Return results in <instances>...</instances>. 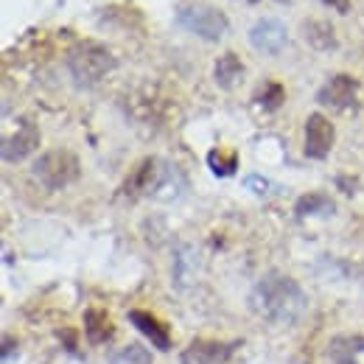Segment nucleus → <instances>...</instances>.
Returning a JSON list of instances; mask_svg holds the SVG:
<instances>
[{
    "mask_svg": "<svg viewBox=\"0 0 364 364\" xmlns=\"http://www.w3.org/2000/svg\"><path fill=\"white\" fill-rule=\"evenodd\" d=\"M277 3H286V0H277Z\"/></svg>",
    "mask_w": 364,
    "mask_h": 364,
    "instance_id": "4be33fe9",
    "label": "nucleus"
},
{
    "mask_svg": "<svg viewBox=\"0 0 364 364\" xmlns=\"http://www.w3.org/2000/svg\"><path fill=\"white\" fill-rule=\"evenodd\" d=\"M180 26L185 31L202 37V40H222L225 31H228V17L219 11V9H210V6H188L177 14Z\"/></svg>",
    "mask_w": 364,
    "mask_h": 364,
    "instance_id": "20e7f679",
    "label": "nucleus"
},
{
    "mask_svg": "<svg viewBox=\"0 0 364 364\" xmlns=\"http://www.w3.org/2000/svg\"><path fill=\"white\" fill-rule=\"evenodd\" d=\"M333 137H336L333 124L322 112H311L309 121H306V146H303L306 157L325 160L331 154V149H333Z\"/></svg>",
    "mask_w": 364,
    "mask_h": 364,
    "instance_id": "39448f33",
    "label": "nucleus"
},
{
    "mask_svg": "<svg viewBox=\"0 0 364 364\" xmlns=\"http://www.w3.org/2000/svg\"><path fill=\"white\" fill-rule=\"evenodd\" d=\"M115 333V325L104 309H87L85 311V336L90 345H104Z\"/></svg>",
    "mask_w": 364,
    "mask_h": 364,
    "instance_id": "ddd939ff",
    "label": "nucleus"
},
{
    "mask_svg": "<svg viewBox=\"0 0 364 364\" xmlns=\"http://www.w3.org/2000/svg\"><path fill=\"white\" fill-rule=\"evenodd\" d=\"M208 166H210V171L216 174V177H230V174H235V168H238V151H225V149H213L210 154H208Z\"/></svg>",
    "mask_w": 364,
    "mask_h": 364,
    "instance_id": "dca6fc26",
    "label": "nucleus"
},
{
    "mask_svg": "<svg viewBox=\"0 0 364 364\" xmlns=\"http://www.w3.org/2000/svg\"><path fill=\"white\" fill-rule=\"evenodd\" d=\"M255 101H258L264 109L274 112V109L286 101V87H283L280 82H264V85L258 87V92H255Z\"/></svg>",
    "mask_w": 364,
    "mask_h": 364,
    "instance_id": "f3484780",
    "label": "nucleus"
},
{
    "mask_svg": "<svg viewBox=\"0 0 364 364\" xmlns=\"http://www.w3.org/2000/svg\"><path fill=\"white\" fill-rule=\"evenodd\" d=\"M37 146H40V129H37L28 118H23L20 127H17V132L3 140V151H0V154H3V163H20V160H26Z\"/></svg>",
    "mask_w": 364,
    "mask_h": 364,
    "instance_id": "1a4fd4ad",
    "label": "nucleus"
},
{
    "mask_svg": "<svg viewBox=\"0 0 364 364\" xmlns=\"http://www.w3.org/2000/svg\"><path fill=\"white\" fill-rule=\"evenodd\" d=\"M129 322L149 339V345H154L157 350H168V348H171V333H168V328L154 317V314L135 309V311H129Z\"/></svg>",
    "mask_w": 364,
    "mask_h": 364,
    "instance_id": "9b49d317",
    "label": "nucleus"
},
{
    "mask_svg": "<svg viewBox=\"0 0 364 364\" xmlns=\"http://www.w3.org/2000/svg\"><path fill=\"white\" fill-rule=\"evenodd\" d=\"M244 73H247V68H244V62L238 59V53H222L219 59H216V68H213V79H216V85L219 87H225V90H232L235 85H241L244 82Z\"/></svg>",
    "mask_w": 364,
    "mask_h": 364,
    "instance_id": "f8f14e48",
    "label": "nucleus"
},
{
    "mask_svg": "<svg viewBox=\"0 0 364 364\" xmlns=\"http://www.w3.org/2000/svg\"><path fill=\"white\" fill-rule=\"evenodd\" d=\"M68 70H70V76L76 79V85L92 87V85H98L107 73L115 70V56H112L109 48H104L101 43L85 40V43L70 48V53H68Z\"/></svg>",
    "mask_w": 364,
    "mask_h": 364,
    "instance_id": "f03ea898",
    "label": "nucleus"
},
{
    "mask_svg": "<svg viewBox=\"0 0 364 364\" xmlns=\"http://www.w3.org/2000/svg\"><path fill=\"white\" fill-rule=\"evenodd\" d=\"M160 168L163 163L154 160V157H146L135 166V171L129 174V180L124 182V193L127 196H151L154 188H157V180H160Z\"/></svg>",
    "mask_w": 364,
    "mask_h": 364,
    "instance_id": "9d476101",
    "label": "nucleus"
},
{
    "mask_svg": "<svg viewBox=\"0 0 364 364\" xmlns=\"http://www.w3.org/2000/svg\"><path fill=\"white\" fill-rule=\"evenodd\" d=\"M232 342H216V339H193L182 350V364H225L232 356Z\"/></svg>",
    "mask_w": 364,
    "mask_h": 364,
    "instance_id": "6e6552de",
    "label": "nucleus"
},
{
    "mask_svg": "<svg viewBox=\"0 0 364 364\" xmlns=\"http://www.w3.org/2000/svg\"><path fill=\"white\" fill-rule=\"evenodd\" d=\"M356 92H359V82L348 73H336L331 76L317 92V101L331 107V109H348L356 104Z\"/></svg>",
    "mask_w": 364,
    "mask_h": 364,
    "instance_id": "423d86ee",
    "label": "nucleus"
},
{
    "mask_svg": "<svg viewBox=\"0 0 364 364\" xmlns=\"http://www.w3.org/2000/svg\"><path fill=\"white\" fill-rule=\"evenodd\" d=\"M196 261V252L193 250H188V247H180L177 250V261H174V277H177V286H188L191 283V277H193V264Z\"/></svg>",
    "mask_w": 364,
    "mask_h": 364,
    "instance_id": "a211bd4d",
    "label": "nucleus"
},
{
    "mask_svg": "<svg viewBox=\"0 0 364 364\" xmlns=\"http://www.w3.org/2000/svg\"><path fill=\"white\" fill-rule=\"evenodd\" d=\"M109 364H151V356H149V350H146L143 345L132 342V345L115 350V353L109 356Z\"/></svg>",
    "mask_w": 364,
    "mask_h": 364,
    "instance_id": "6ab92c4d",
    "label": "nucleus"
},
{
    "mask_svg": "<svg viewBox=\"0 0 364 364\" xmlns=\"http://www.w3.org/2000/svg\"><path fill=\"white\" fill-rule=\"evenodd\" d=\"M294 210H297V216H331L336 210V205L325 193H306L297 199Z\"/></svg>",
    "mask_w": 364,
    "mask_h": 364,
    "instance_id": "2eb2a0df",
    "label": "nucleus"
},
{
    "mask_svg": "<svg viewBox=\"0 0 364 364\" xmlns=\"http://www.w3.org/2000/svg\"><path fill=\"white\" fill-rule=\"evenodd\" d=\"M250 306L258 317L272 325H294L309 311V297L294 277L283 272H267L252 286Z\"/></svg>",
    "mask_w": 364,
    "mask_h": 364,
    "instance_id": "f257e3e1",
    "label": "nucleus"
},
{
    "mask_svg": "<svg viewBox=\"0 0 364 364\" xmlns=\"http://www.w3.org/2000/svg\"><path fill=\"white\" fill-rule=\"evenodd\" d=\"M31 171H34V177L43 182L48 191H62V188H68V185H73V182L79 180L82 163L68 149H50V151H46L34 163Z\"/></svg>",
    "mask_w": 364,
    "mask_h": 364,
    "instance_id": "7ed1b4c3",
    "label": "nucleus"
},
{
    "mask_svg": "<svg viewBox=\"0 0 364 364\" xmlns=\"http://www.w3.org/2000/svg\"><path fill=\"white\" fill-rule=\"evenodd\" d=\"M244 185H247V188H252L255 193H267V191H269V182L264 180V177H247Z\"/></svg>",
    "mask_w": 364,
    "mask_h": 364,
    "instance_id": "aec40b11",
    "label": "nucleus"
},
{
    "mask_svg": "<svg viewBox=\"0 0 364 364\" xmlns=\"http://www.w3.org/2000/svg\"><path fill=\"white\" fill-rule=\"evenodd\" d=\"M286 40H289V31L274 17H264V20H258L250 28V43H252V48L261 50V53H267V56H277L283 50V46H286Z\"/></svg>",
    "mask_w": 364,
    "mask_h": 364,
    "instance_id": "0eeeda50",
    "label": "nucleus"
},
{
    "mask_svg": "<svg viewBox=\"0 0 364 364\" xmlns=\"http://www.w3.org/2000/svg\"><path fill=\"white\" fill-rule=\"evenodd\" d=\"M331 9H336L339 14H348L350 11V0H325Z\"/></svg>",
    "mask_w": 364,
    "mask_h": 364,
    "instance_id": "412c9836",
    "label": "nucleus"
},
{
    "mask_svg": "<svg viewBox=\"0 0 364 364\" xmlns=\"http://www.w3.org/2000/svg\"><path fill=\"white\" fill-rule=\"evenodd\" d=\"M303 37L317 48V50H333L336 48L333 26L325 23V20H309V23H303Z\"/></svg>",
    "mask_w": 364,
    "mask_h": 364,
    "instance_id": "4468645a",
    "label": "nucleus"
}]
</instances>
